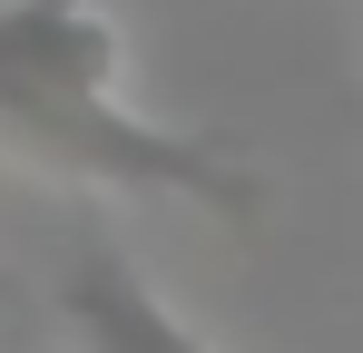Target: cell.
<instances>
[{"label": "cell", "mask_w": 363, "mask_h": 353, "mask_svg": "<svg viewBox=\"0 0 363 353\" xmlns=\"http://www.w3.org/2000/svg\"><path fill=\"white\" fill-rule=\"evenodd\" d=\"M0 128L69 176L128 196H186L216 216H255V167L216 138H186L128 108L118 20L99 0H0Z\"/></svg>", "instance_id": "6da1fadb"}, {"label": "cell", "mask_w": 363, "mask_h": 353, "mask_svg": "<svg viewBox=\"0 0 363 353\" xmlns=\"http://www.w3.org/2000/svg\"><path fill=\"white\" fill-rule=\"evenodd\" d=\"M60 324L79 334V353H216L128 255H79L69 265L60 275Z\"/></svg>", "instance_id": "7a4b0ae2"}]
</instances>
